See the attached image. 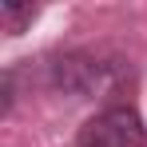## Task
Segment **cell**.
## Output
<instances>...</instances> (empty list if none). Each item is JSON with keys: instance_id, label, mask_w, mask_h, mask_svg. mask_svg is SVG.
<instances>
[{"instance_id": "6da1fadb", "label": "cell", "mask_w": 147, "mask_h": 147, "mask_svg": "<svg viewBox=\"0 0 147 147\" xmlns=\"http://www.w3.org/2000/svg\"><path fill=\"white\" fill-rule=\"evenodd\" d=\"M143 123L135 107H107L80 127L76 147H143Z\"/></svg>"}, {"instance_id": "7a4b0ae2", "label": "cell", "mask_w": 147, "mask_h": 147, "mask_svg": "<svg viewBox=\"0 0 147 147\" xmlns=\"http://www.w3.org/2000/svg\"><path fill=\"white\" fill-rule=\"evenodd\" d=\"M48 80L56 92H64V96H92L99 88V80H103V68H99L96 60H88V56H56L48 64Z\"/></svg>"}, {"instance_id": "3957f363", "label": "cell", "mask_w": 147, "mask_h": 147, "mask_svg": "<svg viewBox=\"0 0 147 147\" xmlns=\"http://www.w3.org/2000/svg\"><path fill=\"white\" fill-rule=\"evenodd\" d=\"M0 20H4V32L8 36H20L24 24L36 20V4H16V0H4L0 4Z\"/></svg>"}]
</instances>
